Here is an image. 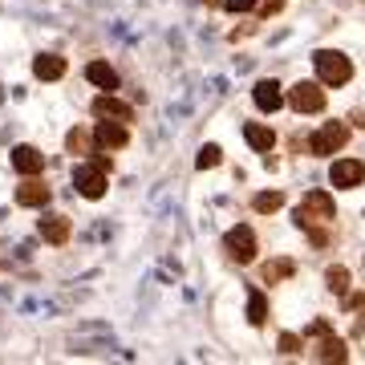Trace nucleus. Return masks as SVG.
Returning <instances> with one entry per match:
<instances>
[{"label": "nucleus", "mask_w": 365, "mask_h": 365, "mask_svg": "<svg viewBox=\"0 0 365 365\" xmlns=\"http://www.w3.org/2000/svg\"><path fill=\"white\" fill-rule=\"evenodd\" d=\"M106 167H110V158L98 155L93 163H86V167L73 170V187H78L86 199H102L106 195Z\"/></svg>", "instance_id": "nucleus-1"}, {"label": "nucleus", "mask_w": 365, "mask_h": 365, "mask_svg": "<svg viewBox=\"0 0 365 365\" xmlns=\"http://www.w3.org/2000/svg\"><path fill=\"white\" fill-rule=\"evenodd\" d=\"M313 66H317V78L325 81V86H345V81L353 78L349 57H341V53H333V49L313 53Z\"/></svg>", "instance_id": "nucleus-2"}, {"label": "nucleus", "mask_w": 365, "mask_h": 365, "mask_svg": "<svg viewBox=\"0 0 365 365\" xmlns=\"http://www.w3.org/2000/svg\"><path fill=\"white\" fill-rule=\"evenodd\" d=\"M288 106L300 110V114H321V110H325V90H321L317 81H297V86L288 90Z\"/></svg>", "instance_id": "nucleus-3"}, {"label": "nucleus", "mask_w": 365, "mask_h": 365, "mask_svg": "<svg viewBox=\"0 0 365 365\" xmlns=\"http://www.w3.org/2000/svg\"><path fill=\"white\" fill-rule=\"evenodd\" d=\"M337 215V203H333V195L329 191H309L304 195V203H300V211H297V220L300 223H325V220H333Z\"/></svg>", "instance_id": "nucleus-4"}, {"label": "nucleus", "mask_w": 365, "mask_h": 365, "mask_svg": "<svg viewBox=\"0 0 365 365\" xmlns=\"http://www.w3.org/2000/svg\"><path fill=\"white\" fill-rule=\"evenodd\" d=\"M345 143H349V126L329 122V126H321V130L309 138V150H313V155H337Z\"/></svg>", "instance_id": "nucleus-5"}, {"label": "nucleus", "mask_w": 365, "mask_h": 365, "mask_svg": "<svg viewBox=\"0 0 365 365\" xmlns=\"http://www.w3.org/2000/svg\"><path fill=\"white\" fill-rule=\"evenodd\" d=\"M223 248H227L232 260L252 264L256 260V232H252V227H232V232L223 235Z\"/></svg>", "instance_id": "nucleus-6"}, {"label": "nucleus", "mask_w": 365, "mask_h": 365, "mask_svg": "<svg viewBox=\"0 0 365 365\" xmlns=\"http://www.w3.org/2000/svg\"><path fill=\"white\" fill-rule=\"evenodd\" d=\"M361 179H365V163H357V158H337L329 167V182L333 187H357Z\"/></svg>", "instance_id": "nucleus-7"}, {"label": "nucleus", "mask_w": 365, "mask_h": 365, "mask_svg": "<svg viewBox=\"0 0 365 365\" xmlns=\"http://www.w3.org/2000/svg\"><path fill=\"white\" fill-rule=\"evenodd\" d=\"M93 143L102 146V150H122V146L130 143V134H126V126H122V122L102 118V122H98V130H93Z\"/></svg>", "instance_id": "nucleus-8"}, {"label": "nucleus", "mask_w": 365, "mask_h": 365, "mask_svg": "<svg viewBox=\"0 0 365 365\" xmlns=\"http://www.w3.org/2000/svg\"><path fill=\"white\" fill-rule=\"evenodd\" d=\"M93 114L98 118H110V122H130L134 110L126 102H118L114 93H102V98H93Z\"/></svg>", "instance_id": "nucleus-9"}, {"label": "nucleus", "mask_w": 365, "mask_h": 365, "mask_svg": "<svg viewBox=\"0 0 365 365\" xmlns=\"http://www.w3.org/2000/svg\"><path fill=\"white\" fill-rule=\"evenodd\" d=\"M252 98H256V106H260L264 114H276L280 106H284V93H280V86L276 81H256V90H252Z\"/></svg>", "instance_id": "nucleus-10"}, {"label": "nucleus", "mask_w": 365, "mask_h": 365, "mask_svg": "<svg viewBox=\"0 0 365 365\" xmlns=\"http://www.w3.org/2000/svg\"><path fill=\"white\" fill-rule=\"evenodd\" d=\"M16 203H21V207H45V203H49V187L33 182V175H29V182L16 187Z\"/></svg>", "instance_id": "nucleus-11"}, {"label": "nucleus", "mask_w": 365, "mask_h": 365, "mask_svg": "<svg viewBox=\"0 0 365 365\" xmlns=\"http://www.w3.org/2000/svg\"><path fill=\"white\" fill-rule=\"evenodd\" d=\"M13 167L21 170V175H37V170L45 167V155H41L37 146H16L13 150Z\"/></svg>", "instance_id": "nucleus-12"}, {"label": "nucleus", "mask_w": 365, "mask_h": 365, "mask_svg": "<svg viewBox=\"0 0 365 365\" xmlns=\"http://www.w3.org/2000/svg\"><path fill=\"white\" fill-rule=\"evenodd\" d=\"M33 73H37L41 81H57V78H66V61H61L57 53H41L37 61H33Z\"/></svg>", "instance_id": "nucleus-13"}, {"label": "nucleus", "mask_w": 365, "mask_h": 365, "mask_svg": "<svg viewBox=\"0 0 365 365\" xmlns=\"http://www.w3.org/2000/svg\"><path fill=\"white\" fill-rule=\"evenodd\" d=\"M41 235H45L49 244H66L69 240V220L66 215H45V220H41Z\"/></svg>", "instance_id": "nucleus-14"}, {"label": "nucleus", "mask_w": 365, "mask_h": 365, "mask_svg": "<svg viewBox=\"0 0 365 365\" xmlns=\"http://www.w3.org/2000/svg\"><path fill=\"white\" fill-rule=\"evenodd\" d=\"M244 138H248L252 150H272V143H276V134L268 126H260V122H248L244 126Z\"/></svg>", "instance_id": "nucleus-15"}, {"label": "nucleus", "mask_w": 365, "mask_h": 365, "mask_svg": "<svg viewBox=\"0 0 365 365\" xmlns=\"http://www.w3.org/2000/svg\"><path fill=\"white\" fill-rule=\"evenodd\" d=\"M86 78H90L93 86H102V90H118V73L106 66V61H90V66H86Z\"/></svg>", "instance_id": "nucleus-16"}, {"label": "nucleus", "mask_w": 365, "mask_h": 365, "mask_svg": "<svg viewBox=\"0 0 365 365\" xmlns=\"http://www.w3.org/2000/svg\"><path fill=\"white\" fill-rule=\"evenodd\" d=\"M252 207L260 211V215H268V211H280V207H284V195H280V191H264V195L252 199Z\"/></svg>", "instance_id": "nucleus-17"}, {"label": "nucleus", "mask_w": 365, "mask_h": 365, "mask_svg": "<svg viewBox=\"0 0 365 365\" xmlns=\"http://www.w3.org/2000/svg\"><path fill=\"white\" fill-rule=\"evenodd\" d=\"M248 321L252 325H264L268 321V300H264V292H252L248 297Z\"/></svg>", "instance_id": "nucleus-18"}, {"label": "nucleus", "mask_w": 365, "mask_h": 365, "mask_svg": "<svg viewBox=\"0 0 365 365\" xmlns=\"http://www.w3.org/2000/svg\"><path fill=\"white\" fill-rule=\"evenodd\" d=\"M292 276V260H272V264H264V280L268 284H276V280H288Z\"/></svg>", "instance_id": "nucleus-19"}, {"label": "nucleus", "mask_w": 365, "mask_h": 365, "mask_svg": "<svg viewBox=\"0 0 365 365\" xmlns=\"http://www.w3.org/2000/svg\"><path fill=\"white\" fill-rule=\"evenodd\" d=\"M317 357H321V361H345L349 353H345V345H341V341H333V337H329L325 345H321V353H317Z\"/></svg>", "instance_id": "nucleus-20"}, {"label": "nucleus", "mask_w": 365, "mask_h": 365, "mask_svg": "<svg viewBox=\"0 0 365 365\" xmlns=\"http://www.w3.org/2000/svg\"><path fill=\"white\" fill-rule=\"evenodd\" d=\"M195 167L199 170H207V167H220V146H203V150H199V158H195Z\"/></svg>", "instance_id": "nucleus-21"}, {"label": "nucleus", "mask_w": 365, "mask_h": 365, "mask_svg": "<svg viewBox=\"0 0 365 365\" xmlns=\"http://www.w3.org/2000/svg\"><path fill=\"white\" fill-rule=\"evenodd\" d=\"M329 288H333V292H345V288H349V272H345V268H329Z\"/></svg>", "instance_id": "nucleus-22"}, {"label": "nucleus", "mask_w": 365, "mask_h": 365, "mask_svg": "<svg viewBox=\"0 0 365 365\" xmlns=\"http://www.w3.org/2000/svg\"><path fill=\"white\" fill-rule=\"evenodd\" d=\"M66 143H69V150H90V138H86L81 130H73V134L66 138Z\"/></svg>", "instance_id": "nucleus-23"}, {"label": "nucleus", "mask_w": 365, "mask_h": 365, "mask_svg": "<svg viewBox=\"0 0 365 365\" xmlns=\"http://www.w3.org/2000/svg\"><path fill=\"white\" fill-rule=\"evenodd\" d=\"M223 4H227L232 13H248V9H252V4H256V0H223Z\"/></svg>", "instance_id": "nucleus-24"}, {"label": "nucleus", "mask_w": 365, "mask_h": 365, "mask_svg": "<svg viewBox=\"0 0 365 365\" xmlns=\"http://www.w3.org/2000/svg\"><path fill=\"white\" fill-rule=\"evenodd\" d=\"M280 349H284V353H297V337H292V333H284V337H280Z\"/></svg>", "instance_id": "nucleus-25"}]
</instances>
